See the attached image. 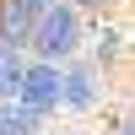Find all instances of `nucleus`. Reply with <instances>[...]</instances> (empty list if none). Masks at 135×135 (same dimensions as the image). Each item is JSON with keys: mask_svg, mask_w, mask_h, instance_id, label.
Instances as JSON below:
<instances>
[{"mask_svg": "<svg viewBox=\"0 0 135 135\" xmlns=\"http://www.w3.org/2000/svg\"><path fill=\"white\" fill-rule=\"evenodd\" d=\"M32 49L43 54V60H60V54H70L76 43H81V16H76V6H60L54 0L49 11H43L38 22H32Z\"/></svg>", "mask_w": 135, "mask_h": 135, "instance_id": "obj_1", "label": "nucleus"}, {"mask_svg": "<svg viewBox=\"0 0 135 135\" xmlns=\"http://www.w3.org/2000/svg\"><path fill=\"white\" fill-rule=\"evenodd\" d=\"M22 108H32V114H49V108H60V70L54 65H32V70H22Z\"/></svg>", "mask_w": 135, "mask_h": 135, "instance_id": "obj_2", "label": "nucleus"}, {"mask_svg": "<svg viewBox=\"0 0 135 135\" xmlns=\"http://www.w3.org/2000/svg\"><path fill=\"white\" fill-rule=\"evenodd\" d=\"M49 6H54V0H0V32L11 38V49L32 32V22H38Z\"/></svg>", "mask_w": 135, "mask_h": 135, "instance_id": "obj_3", "label": "nucleus"}, {"mask_svg": "<svg viewBox=\"0 0 135 135\" xmlns=\"http://www.w3.org/2000/svg\"><path fill=\"white\" fill-rule=\"evenodd\" d=\"M97 76L92 70H70V76H60V103H70V108H86L92 103V92H97Z\"/></svg>", "mask_w": 135, "mask_h": 135, "instance_id": "obj_4", "label": "nucleus"}, {"mask_svg": "<svg viewBox=\"0 0 135 135\" xmlns=\"http://www.w3.org/2000/svg\"><path fill=\"white\" fill-rule=\"evenodd\" d=\"M0 135H38V114L16 103H0Z\"/></svg>", "mask_w": 135, "mask_h": 135, "instance_id": "obj_5", "label": "nucleus"}, {"mask_svg": "<svg viewBox=\"0 0 135 135\" xmlns=\"http://www.w3.org/2000/svg\"><path fill=\"white\" fill-rule=\"evenodd\" d=\"M22 70H27V65L16 60V49H0V97H16V86H22Z\"/></svg>", "mask_w": 135, "mask_h": 135, "instance_id": "obj_6", "label": "nucleus"}, {"mask_svg": "<svg viewBox=\"0 0 135 135\" xmlns=\"http://www.w3.org/2000/svg\"><path fill=\"white\" fill-rule=\"evenodd\" d=\"M119 135H130V124H119Z\"/></svg>", "mask_w": 135, "mask_h": 135, "instance_id": "obj_7", "label": "nucleus"}, {"mask_svg": "<svg viewBox=\"0 0 135 135\" xmlns=\"http://www.w3.org/2000/svg\"><path fill=\"white\" fill-rule=\"evenodd\" d=\"M86 6H103V0H86Z\"/></svg>", "mask_w": 135, "mask_h": 135, "instance_id": "obj_8", "label": "nucleus"}]
</instances>
